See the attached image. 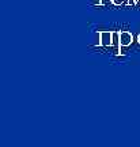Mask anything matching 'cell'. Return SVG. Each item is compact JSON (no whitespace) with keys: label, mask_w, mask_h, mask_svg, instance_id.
Listing matches in <instances>:
<instances>
[{"label":"cell","mask_w":140,"mask_h":147,"mask_svg":"<svg viewBox=\"0 0 140 147\" xmlns=\"http://www.w3.org/2000/svg\"><path fill=\"white\" fill-rule=\"evenodd\" d=\"M112 38H113V32H99V45L110 47Z\"/></svg>","instance_id":"cell-1"},{"label":"cell","mask_w":140,"mask_h":147,"mask_svg":"<svg viewBox=\"0 0 140 147\" xmlns=\"http://www.w3.org/2000/svg\"><path fill=\"white\" fill-rule=\"evenodd\" d=\"M133 41V37L129 32H121L120 33V45L121 47H129Z\"/></svg>","instance_id":"cell-2"},{"label":"cell","mask_w":140,"mask_h":147,"mask_svg":"<svg viewBox=\"0 0 140 147\" xmlns=\"http://www.w3.org/2000/svg\"><path fill=\"white\" fill-rule=\"evenodd\" d=\"M112 45L116 48L121 47L120 45V32H113V38H112Z\"/></svg>","instance_id":"cell-3"},{"label":"cell","mask_w":140,"mask_h":147,"mask_svg":"<svg viewBox=\"0 0 140 147\" xmlns=\"http://www.w3.org/2000/svg\"><path fill=\"white\" fill-rule=\"evenodd\" d=\"M122 1H124V0H112V4L120 5V4H122Z\"/></svg>","instance_id":"cell-4"},{"label":"cell","mask_w":140,"mask_h":147,"mask_svg":"<svg viewBox=\"0 0 140 147\" xmlns=\"http://www.w3.org/2000/svg\"><path fill=\"white\" fill-rule=\"evenodd\" d=\"M109 3H112V0H101V5H108Z\"/></svg>","instance_id":"cell-5"},{"label":"cell","mask_w":140,"mask_h":147,"mask_svg":"<svg viewBox=\"0 0 140 147\" xmlns=\"http://www.w3.org/2000/svg\"><path fill=\"white\" fill-rule=\"evenodd\" d=\"M128 4L129 5H136L137 4V1H136V0H128Z\"/></svg>","instance_id":"cell-6"},{"label":"cell","mask_w":140,"mask_h":147,"mask_svg":"<svg viewBox=\"0 0 140 147\" xmlns=\"http://www.w3.org/2000/svg\"><path fill=\"white\" fill-rule=\"evenodd\" d=\"M137 41H139V44H140V34H139V37H137Z\"/></svg>","instance_id":"cell-7"}]
</instances>
